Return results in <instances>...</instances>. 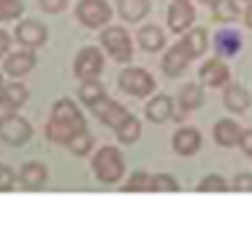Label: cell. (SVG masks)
<instances>
[{
  "instance_id": "cell-1",
  "label": "cell",
  "mask_w": 252,
  "mask_h": 244,
  "mask_svg": "<svg viewBox=\"0 0 252 244\" xmlns=\"http://www.w3.org/2000/svg\"><path fill=\"white\" fill-rule=\"evenodd\" d=\"M87 130L84 125V114L79 111V106L71 98H60V101L52 106V117L46 122V139L52 144H68L76 133Z\"/></svg>"
},
{
  "instance_id": "cell-2",
  "label": "cell",
  "mask_w": 252,
  "mask_h": 244,
  "mask_svg": "<svg viewBox=\"0 0 252 244\" xmlns=\"http://www.w3.org/2000/svg\"><path fill=\"white\" fill-rule=\"evenodd\" d=\"M93 171L103 184H114L125 174V157L117 146H100L93 157Z\"/></svg>"
},
{
  "instance_id": "cell-3",
  "label": "cell",
  "mask_w": 252,
  "mask_h": 244,
  "mask_svg": "<svg viewBox=\"0 0 252 244\" xmlns=\"http://www.w3.org/2000/svg\"><path fill=\"white\" fill-rule=\"evenodd\" d=\"M100 43H103V49L109 52V57L114 60V63H130L133 57V41L130 35H127L125 27H103V33H100Z\"/></svg>"
},
{
  "instance_id": "cell-4",
  "label": "cell",
  "mask_w": 252,
  "mask_h": 244,
  "mask_svg": "<svg viewBox=\"0 0 252 244\" xmlns=\"http://www.w3.org/2000/svg\"><path fill=\"white\" fill-rule=\"evenodd\" d=\"M76 19L90 30L106 27L111 19V5L106 0H79L76 3Z\"/></svg>"
},
{
  "instance_id": "cell-5",
  "label": "cell",
  "mask_w": 252,
  "mask_h": 244,
  "mask_svg": "<svg viewBox=\"0 0 252 244\" xmlns=\"http://www.w3.org/2000/svg\"><path fill=\"white\" fill-rule=\"evenodd\" d=\"M120 90L130 98H147L155 92V79L144 68H125L120 73Z\"/></svg>"
},
{
  "instance_id": "cell-6",
  "label": "cell",
  "mask_w": 252,
  "mask_h": 244,
  "mask_svg": "<svg viewBox=\"0 0 252 244\" xmlns=\"http://www.w3.org/2000/svg\"><path fill=\"white\" fill-rule=\"evenodd\" d=\"M73 73L82 81L98 79V76L103 73V54H100V49H95V46L79 49L76 60H73Z\"/></svg>"
},
{
  "instance_id": "cell-7",
  "label": "cell",
  "mask_w": 252,
  "mask_h": 244,
  "mask_svg": "<svg viewBox=\"0 0 252 244\" xmlns=\"http://www.w3.org/2000/svg\"><path fill=\"white\" fill-rule=\"evenodd\" d=\"M90 111H93L103 125H109V128H114V130L120 128V125L125 122L127 117H130V111H127V108L122 106V103L111 101L109 95H103L98 103H93V106H90Z\"/></svg>"
},
{
  "instance_id": "cell-8",
  "label": "cell",
  "mask_w": 252,
  "mask_h": 244,
  "mask_svg": "<svg viewBox=\"0 0 252 244\" xmlns=\"http://www.w3.org/2000/svg\"><path fill=\"white\" fill-rule=\"evenodd\" d=\"M35 52L33 49H17V52L6 54V60H3V70H6L11 79H22V76H28L30 70L35 68Z\"/></svg>"
},
{
  "instance_id": "cell-9",
  "label": "cell",
  "mask_w": 252,
  "mask_h": 244,
  "mask_svg": "<svg viewBox=\"0 0 252 244\" xmlns=\"http://www.w3.org/2000/svg\"><path fill=\"white\" fill-rule=\"evenodd\" d=\"M30 136H33V128H30V122L25 117H19V114L8 117L6 122L0 125V139L11 146H22L25 141H30Z\"/></svg>"
},
{
  "instance_id": "cell-10",
  "label": "cell",
  "mask_w": 252,
  "mask_h": 244,
  "mask_svg": "<svg viewBox=\"0 0 252 244\" xmlns=\"http://www.w3.org/2000/svg\"><path fill=\"white\" fill-rule=\"evenodd\" d=\"M195 22V5L190 0H174L168 5V27L171 33H187Z\"/></svg>"
},
{
  "instance_id": "cell-11",
  "label": "cell",
  "mask_w": 252,
  "mask_h": 244,
  "mask_svg": "<svg viewBox=\"0 0 252 244\" xmlns=\"http://www.w3.org/2000/svg\"><path fill=\"white\" fill-rule=\"evenodd\" d=\"M17 41L22 43L25 49H38L49 41V30H46L38 19H25L17 25Z\"/></svg>"
},
{
  "instance_id": "cell-12",
  "label": "cell",
  "mask_w": 252,
  "mask_h": 244,
  "mask_svg": "<svg viewBox=\"0 0 252 244\" xmlns=\"http://www.w3.org/2000/svg\"><path fill=\"white\" fill-rule=\"evenodd\" d=\"M198 79H201V87H225L228 79H230V70L220 57H212V60H206V63L201 65Z\"/></svg>"
},
{
  "instance_id": "cell-13",
  "label": "cell",
  "mask_w": 252,
  "mask_h": 244,
  "mask_svg": "<svg viewBox=\"0 0 252 244\" xmlns=\"http://www.w3.org/2000/svg\"><path fill=\"white\" fill-rule=\"evenodd\" d=\"M190 60H192V54H190V49L185 46V41H176L174 46L163 54V70H165V76H179L182 70L190 65Z\"/></svg>"
},
{
  "instance_id": "cell-14",
  "label": "cell",
  "mask_w": 252,
  "mask_h": 244,
  "mask_svg": "<svg viewBox=\"0 0 252 244\" xmlns=\"http://www.w3.org/2000/svg\"><path fill=\"white\" fill-rule=\"evenodd\" d=\"M17 179H19V184H22L25 190H41L46 184V179H49V171H46L44 163L30 160V163H25V166L19 168Z\"/></svg>"
},
{
  "instance_id": "cell-15",
  "label": "cell",
  "mask_w": 252,
  "mask_h": 244,
  "mask_svg": "<svg viewBox=\"0 0 252 244\" xmlns=\"http://www.w3.org/2000/svg\"><path fill=\"white\" fill-rule=\"evenodd\" d=\"M241 49V35L236 30H230V27H222V30L214 33V52H217V57H236Z\"/></svg>"
},
{
  "instance_id": "cell-16",
  "label": "cell",
  "mask_w": 252,
  "mask_h": 244,
  "mask_svg": "<svg viewBox=\"0 0 252 244\" xmlns=\"http://www.w3.org/2000/svg\"><path fill=\"white\" fill-rule=\"evenodd\" d=\"M174 152L176 155H182V157H187V155H195L198 149H201V133H198L195 128H179L174 133Z\"/></svg>"
},
{
  "instance_id": "cell-17",
  "label": "cell",
  "mask_w": 252,
  "mask_h": 244,
  "mask_svg": "<svg viewBox=\"0 0 252 244\" xmlns=\"http://www.w3.org/2000/svg\"><path fill=\"white\" fill-rule=\"evenodd\" d=\"M144 114H147L149 122L163 125L165 119L174 117V101H171L168 95H155V98H149V103H147V108H144Z\"/></svg>"
},
{
  "instance_id": "cell-18",
  "label": "cell",
  "mask_w": 252,
  "mask_h": 244,
  "mask_svg": "<svg viewBox=\"0 0 252 244\" xmlns=\"http://www.w3.org/2000/svg\"><path fill=\"white\" fill-rule=\"evenodd\" d=\"M241 130L244 128L236 119H220V122H214V141L220 146H236L241 139Z\"/></svg>"
},
{
  "instance_id": "cell-19",
  "label": "cell",
  "mask_w": 252,
  "mask_h": 244,
  "mask_svg": "<svg viewBox=\"0 0 252 244\" xmlns=\"http://www.w3.org/2000/svg\"><path fill=\"white\" fill-rule=\"evenodd\" d=\"M222 103H225V108H228V111L244 114L247 108H250V92H247L241 84H225Z\"/></svg>"
},
{
  "instance_id": "cell-20",
  "label": "cell",
  "mask_w": 252,
  "mask_h": 244,
  "mask_svg": "<svg viewBox=\"0 0 252 244\" xmlns=\"http://www.w3.org/2000/svg\"><path fill=\"white\" fill-rule=\"evenodd\" d=\"M179 114H174V119H182L187 117V111H192V108H198L203 103V90L201 84H185L179 92Z\"/></svg>"
},
{
  "instance_id": "cell-21",
  "label": "cell",
  "mask_w": 252,
  "mask_h": 244,
  "mask_svg": "<svg viewBox=\"0 0 252 244\" xmlns=\"http://www.w3.org/2000/svg\"><path fill=\"white\" fill-rule=\"evenodd\" d=\"M138 46L144 52H160L165 46V33L160 30L158 25H144L138 30Z\"/></svg>"
},
{
  "instance_id": "cell-22",
  "label": "cell",
  "mask_w": 252,
  "mask_h": 244,
  "mask_svg": "<svg viewBox=\"0 0 252 244\" xmlns=\"http://www.w3.org/2000/svg\"><path fill=\"white\" fill-rule=\"evenodd\" d=\"M117 11L125 22H138L149 14V0H117Z\"/></svg>"
},
{
  "instance_id": "cell-23",
  "label": "cell",
  "mask_w": 252,
  "mask_h": 244,
  "mask_svg": "<svg viewBox=\"0 0 252 244\" xmlns=\"http://www.w3.org/2000/svg\"><path fill=\"white\" fill-rule=\"evenodd\" d=\"M182 41H185V46L190 49L192 60H195V57H201V54L206 52L209 35H206V30H203V27H190V30L182 35Z\"/></svg>"
},
{
  "instance_id": "cell-24",
  "label": "cell",
  "mask_w": 252,
  "mask_h": 244,
  "mask_svg": "<svg viewBox=\"0 0 252 244\" xmlns=\"http://www.w3.org/2000/svg\"><path fill=\"white\" fill-rule=\"evenodd\" d=\"M0 95L6 98V101L11 103L14 108H19V106H25V103H28L30 92H28V87H25L22 81H11V84H3Z\"/></svg>"
},
{
  "instance_id": "cell-25",
  "label": "cell",
  "mask_w": 252,
  "mask_h": 244,
  "mask_svg": "<svg viewBox=\"0 0 252 244\" xmlns=\"http://www.w3.org/2000/svg\"><path fill=\"white\" fill-rule=\"evenodd\" d=\"M103 95H106V87L100 84L98 79L82 81V87H79V101H82L84 106H93V103H98Z\"/></svg>"
},
{
  "instance_id": "cell-26",
  "label": "cell",
  "mask_w": 252,
  "mask_h": 244,
  "mask_svg": "<svg viewBox=\"0 0 252 244\" xmlns=\"http://www.w3.org/2000/svg\"><path fill=\"white\" fill-rule=\"evenodd\" d=\"M138 136H141V122L130 114V117L117 128V139H120L122 144H133V141H138Z\"/></svg>"
},
{
  "instance_id": "cell-27",
  "label": "cell",
  "mask_w": 252,
  "mask_h": 244,
  "mask_svg": "<svg viewBox=\"0 0 252 244\" xmlns=\"http://www.w3.org/2000/svg\"><path fill=\"white\" fill-rule=\"evenodd\" d=\"M212 16L214 22H233L239 16V5H236V0H217L212 5Z\"/></svg>"
},
{
  "instance_id": "cell-28",
  "label": "cell",
  "mask_w": 252,
  "mask_h": 244,
  "mask_svg": "<svg viewBox=\"0 0 252 244\" xmlns=\"http://www.w3.org/2000/svg\"><path fill=\"white\" fill-rule=\"evenodd\" d=\"M122 190H125V193H136V190H138V193H147V190H152V176H149L147 171H136L125 182V187H122Z\"/></svg>"
},
{
  "instance_id": "cell-29",
  "label": "cell",
  "mask_w": 252,
  "mask_h": 244,
  "mask_svg": "<svg viewBox=\"0 0 252 244\" xmlns=\"http://www.w3.org/2000/svg\"><path fill=\"white\" fill-rule=\"evenodd\" d=\"M65 146L73 152V155H87V152L93 149V136H90L87 130H82V133H76V136H73V139L68 141Z\"/></svg>"
},
{
  "instance_id": "cell-30",
  "label": "cell",
  "mask_w": 252,
  "mask_h": 244,
  "mask_svg": "<svg viewBox=\"0 0 252 244\" xmlns=\"http://www.w3.org/2000/svg\"><path fill=\"white\" fill-rule=\"evenodd\" d=\"M228 190V182H225L220 174H209L203 176V182L198 184V193H225Z\"/></svg>"
},
{
  "instance_id": "cell-31",
  "label": "cell",
  "mask_w": 252,
  "mask_h": 244,
  "mask_svg": "<svg viewBox=\"0 0 252 244\" xmlns=\"http://www.w3.org/2000/svg\"><path fill=\"white\" fill-rule=\"evenodd\" d=\"M22 11H25L22 0H0V22L17 19V16H22Z\"/></svg>"
},
{
  "instance_id": "cell-32",
  "label": "cell",
  "mask_w": 252,
  "mask_h": 244,
  "mask_svg": "<svg viewBox=\"0 0 252 244\" xmlns=\"http://www.w3.org/2000/svg\"><path fill=\"white\" fill-rule=\"evenodd\" d=\"M152 190H158V193H176L179 184H176V179L171 174H158V176H152Z\"/></svg>"
},
{
  "instance_id": "cell-33",
  "label": "cell",
  "mask_w": 252,
  "mask_h": 244,
  "mask_svg": "<svg viewBox=\"0 0 252 244\" xmlns=\"http://www.w3.org/2000/svg\"><path fill=\"white\" fill-rule=\"evenodd\" d=\"M14 179H17L14 168L0 163V193H3V190H11V187H14Z\"/></svg>"
},
{
  "instance_id": "cell-34",
  "label": "cell",
  "mask_w": 252,
  "mask_h": 244,
  "mask_svg": "<svg viewBox=\"0 0 252 244\" xmlns=\"http://www.w3.org/2000/svg\"><path fill=\"white\" fill-rule=\"evenodd\" d=\"M38 5L46 11V14H60L68 5V0H38Z\"/></svg>"
},
{
  "instance_id": "cell-35",
  "label": "cell",
  "mask_w": 252,
  "mask_h": 244,
  "mask_svg": "<svg viewBox=\"0 0 252 244\" xmlns=\"http://www.w3.org/2000/svg\"><path fill=\"white\" fill-rule=\"evenodd\" d=\"M239 146H241V149H244V155H250V157H252V128L241 130V139H239Z\"/></svg>"
},
{
  "instance_id": "cell-36",
  "label": "cell",
  "mask_w": 252,
  "mask_h": 244,
  "mask_svg": "<svg viewBox=\"0 0 252 244\" xmlns=\"http://www.w3.org/2000/svg\"><path fill=\"white\" fill-rule=\"evenodd\" d=\"M14 114H17V108H14V106H11V103H8V101H6V98L0 95V125L6 122V119H8V117H14Z\"/></svg>"
},
{
  "instance_id": "cell-37",
  "label": "cell",
  "mask_w": 252,
  "mask_h": 244,
  "mask_svg": "<svg viewBox=\"0 0 252 244\" xmlns=\"http://www.w3.org/2000/svg\"><path fill=\"white\" fill-rule=\"evenodd\" d=\"M233 187L250 193V190H252V174H239V176H236V182H233Z\"/></svg>"
},
{
  "instance_id": "cell-38",
  "label": "cell",
  "mask_w": 252,
  "mask_h": 244,
  "mask_svg": "<svg viewBox=\"0 0 252 244\" xmlns=\"http://www.w3.org/2000/svg\"><path fill=\"white\" fill-rule=\"evenodd\" d=\"M8 49H11V35L6 30H0V57H6Z\"/></svg>"
},
{
  "instance_id": "cell-39",
  "label": "cell",
  "mask_w": 252,
  "mask_h": 244,
  "mask_svg": "<svg viewBox=\"0 0 252 244\" xmlns=\"http://www.w3.org/2000/svg\"><path fill=\"white\" fill-rule=\"evenodd\" d=\"M244 22H247V27H252V5H247V11H244Z\"/></svg>"
},
{
  "instance_id": "cell-40",
  "label": "cell",
  "mask_w": 252,
  "mask_h": 244,
  "mask_svg": "<svg viewBox=\"0 0 252 244\" xmlns=\"http://www.w3.org/2000/svg\"><path fill=\"white\" fill-rule=\"evenodd\" d=\"M190 3H192V0H190ZM203 3H206V5H214V3H217V0H203Z\"/></svg>"
},
{
  "instance_id": "cell-41",
  "label": "cell",
  "mask_w": 252,
  "mask_h": 244,
  "mask_svg": "<svg viewBox=\"0 0 252 244\" xmlns=\"http://www.w3.org/2000/svg\"><path fill=\"white\" fill-rule=\"evenodd\" d=\"M0 90H3V70H0Z\"/></svg>"
},
{
  "instance_id": "cell-42",
  "label": "cell",
  "mask_w": 252,
  "mask_h": 244,
  "mask_svg": "<svg viewBox=\"0 0 252 244\" xmlns=\"http://www.w3.org/2000/svg\"><path fill=\"white\" fill-rule=\"evenodd\" d=\"M247 3H252V0H247Z\"/></svg>"
}]
</instances>
